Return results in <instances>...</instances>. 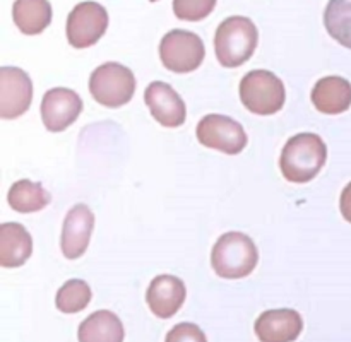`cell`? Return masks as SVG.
Instances as JSON below:
<instances>
[{
    "mask_svg": "<svg viewBox=\"0 0 351 342\" xmlns=\"http://www.w3.org/2000/svg\"><path fill=\"white\" fill-rule=\"evenodd\" d=\"M89 301H91V287L81 279L67 280L58 289L55 298V304L62 313H79L88 306Z\"/></svg>",
    "mask_w": 351,
    "mask_h": 342,
    "instance_id": "44dd1931",
    "label": "cell"
},
{
    "mask_svg": "<svg viewBox=\"0 0 351 342\" xmlns=\"http://www.w3.org/2000/svg\"><path fill=\"white\" fill-rule=\"evenodd\" d=\"M328 159V147L317 133H297L283 147L280 168L291 183H307L314 180Z\"/></svg>",
    "mask_w": 351,
    "mask_h": 342,
    "instance_id": "6da1fadb",
    "label": "cell"
},
{
    "mask_svg": "<svg viewBox=\"0 0 351 342\" xmlns=\"http://www.w3.org/2000/svg\"><path fill=\"white\" fill-rule=\"evenodd\" d=\"M254 330L261 342H293L304 330V320L297 310L290 308L267 310L257 318Z\"/></svg>",
    "mask_w": 351,
    "mask_h": 342,
    "instance_id": "4fadbf2b",
    "label": "cell"
},
{
    "mask_svg": "<svg viewBox=\"0 0 351 342\" xmlns=\"http://www.w3.org/2000/svg\"><path fill=\"white\" fill-rule=\"evenodd\" d=\"M195 133L202 146L230 154V156L242 153L249 142L247 132L237 120L225 115H216V113L206 115L197 123Z\"/></svg>",
    "mask_w": 351,
    "mask_h": 342,
    "instance_id": "ba28073f",
    "label": "cell"
},
{
    "mask_svg": "<svg viewBox=\"0 0 351 342\" xmlns=\"http://www.w3.org/2000/svg\"><path fill=\"white\" fill-rule=\"evenodd\" d=\"M93 228H95V214L86 204H75L67 212L62 228L60 246L69 260H75L84 255L91 239Z\"/></svg>",
    "mask_w": 351,
    "mask_h": 342,
    "instance_id": "7c38bea8",
    "label": "cell"
},
{
    "mask_svg": "<svg viewBox=\"0 0 351 342\" xmlns=\"http://www.w3.org/2000/svg\"><path fill=\"white\" fill-rule=\"evenodd\" d=\"M108 27V12L98 2H81L71 10L67 17L69 43L74 48H89L99 41V38L106 33Z\"/></svg>",
    "mask_w": 351,
    "mask_h": 342,
    "instance_id": "52a82bcc",
    "label": "cell"
},
{
    "mask_svg": "<svg viewBox=\"0 0 351 342\" xmlns=\"http://www.w3.org/2000/svg\"><path fill=\"white\" fill-rule=\"evenodd\" d=\"M33 252V239L19 222H3L0 226V265L5 269L21 267Z\"/></svg>",
    "mask_w": 351,
    "mask_h": 342,
    "instance_id": "2e32d148",
    "label": "cell"
},
{
    "mask_svg": "<svg viewBox=\"0 0 351 342\" xmlns=\"http://www.w3.org/2000/svg\"><path fill=\"white\" fill-rule=\"evenodd\" d=\"M218 0H173V12L180 21L197 23L215 10Z\"/></svg>",
    "mask_w": 351,
    "mask_h": 342,
    "instance_id": "7402d4cb",
    "label": "cell"
},
{
    "mask_svg": "<svg viewBox=\"0 0 351 342\" xmlns=\"http://www.w3.org/2000/svg\"><path fill=\"white\" fill-rule=\"evenodd\" d=\"M187 289L184 280L170 274H161L151 280L146 293L147 306L158 318H171L184 304Z\"/></svg>",
    "mask_w": 351,
    "mask_h": 342,
    "instance_id": "5bb4252c",
    "label": "cell"
},
{
    "mask_svg": "<svg viewBox=\"0 0 351 342\" xmlns=\"http://www.w3.org/2000/svg\"><path fill=\"white\" fill-rule=\"evenodd\" d=\"M77 337L79 342H123L125 330L115 313L99 310L79 325Z\"/></svg>",
    "mask_w": 351,
    "mask_h": 342,
    "instance_id": "e0dca14e",
    "label": "cell"
},
{
    "mask_svg": "<svg viewBox=\"0 0 351 342\" xmlns=\"http://www.w3.org/2000/svg\"><path fill=\"white\" fill-rule=\"evenodd\" d=\"M259 262V252L252 238L240 231L219 236L211 252V265L223 279H242L252 274Z\"/></svg>",
    "mask_w": 351,
    "mask_h": 342,
    "instance_id": "3957f363",
    "label": "cell"
},
{
    "mask_svg": "<svg viewBox=\"0 0 351 342\" xmlns=\"http://www.w3.org/2000/svg\"><path fill=\"white\" fill-rule=\"evenodd\" d=\"M165 342H208V339L199 325L178 324L168 332Z\"/></svg>",
    "mask_w": 351,
    "mask_h": 342,
    "instance_id": "603a6c76",
    "label": "cell"
},
{
    "mask_svg": "<svg viewBox=\"0 0 351 342\" xmlns=\"http://www.w3.org/2000/svg\"><path fill=\"white\" fill-rule=\"evenodd\" d=\"M324 26L331 38L351 50V0H329L324 10Z\"/></svg>",
    "mask_w": 351,
    "mask_h": 342,
    "instance_id": "ffe728a7",
    "label": "cell"
},
{
    "mask_svg": "<svg viewBox=\"0 0 351 342\" xmlns=\"http://www.w3.org/2000/svg\"><path fill=\"white\" fill-rule=\"evenodd\" d=\"M151 2H158V0H151Z\"/></svg>",
    "mask_w": 351,
    "mask_h": 342,
    "instance_id": "d4e9b609",
    "label": "cell"
},
{
    "mask_svg": "<svg viewBox=\"0 0 351 342\" xmlns=\"http://www.w3.org/2000/svg\"><path fill=\"white\" fill-rule=\"evenodd\" d=\"M33 101V82L19 67L0 68V116L3 120L19 118Z\"/></svg>",
    "mask_w": 351,
    "mask_h": 342,
    "instance_id": "9c48e42d",
    "label": "cell"
},
{
    "mask_svg": "<svg viewBox=\"0 0 351 342\" xmlns=\"http://www.w3.org/2000/svg\"><path fill=\"white\" fill-rule=\"evenodd\" d=\"M259 43L257 26L243 16L226 17L215 34L216 57L223 67H240L256 51Z\"/></svg>",
    "mask_w": 351,
    "mask_h": 342,
    "instance_id": "7a4b0ae2",
    "label": "cell"
},
{
    "mask_svg": "<svg viewBox=\"0 0 351 342\" xmlns=\"http://www.w3.org/2000/svg\"><path fill=\"white\" fill-rule=\"evenodd\" d=\"M41 120L50 132H62L79 118L82 99L72 89L53 88L45 92L41 99Z\"/></svg>",
    "mask_w": 351,
    "mask_h": 342,
    "instance_id": "30bf717a",
    "label": "cell"
},
{
    "mask_svg": "<svg viewBox=\"0 0 351 342\" xmlns=\"http://www.w3.org/2000/svg\"><path fill=\"white\" fill-rule=\"evenodd\" d=\"M240 99L254 115L267 116L280 111L287 101L285 84L269 70H250L240 81Z\"/></svg>",
    "mask_w": 351,
    "mask_h": 342,
    "instance_id": "277c9868",
    "label": "cell"
},
{
    "mask_svg": "<svg viewBox=\"0 0 351 342\" xmlns=\"http://www.w3.org/2000/svg\"><path fill=\"white\" fill-rule=\"evenodd\" d=\"M144 101L158 123L168 129L184 125L187 108L184 99L170 84L161 81L151 82L144 92Z\"/></svg>",
    "mask_w": 351,
    "mask_h": 342,
    "instance_id": "8fae6325",
    "label": "cell"
},
{
    "mask_svg": "<svg viewBox=\"0 0 351 342\" xmlns=\"http://www.w3.org/2000/svg\"><path fill=\"white\" fill-rule=\"evenodd\" d=\"M9 205L16 212L27 214V212H38L50 204L51 197L41 183H34L29 180H19L10 187L7 194Z\"/></svg>",
    "mask_w": 351,
    "mask_h": 342,
    "instance_id": "d6986e66",
    "label": "cell"
},
{
    "mask_svg": "<svg viewBox=\"0 0 351 342\" xmlns=\"http://www.w3.org/2000/svg\"><path fill=\"white\" fill-rule=\"evenodd\" d=\"M14 24L27 36L40 34L50 26L51 5L48 0H16L12 7Z\"/></svg>",
    "mask_w": 351,
    "mask_h": 342,
    "instance_id": "ac0fdd59",
    "label": "cell"
},
{
    "mask_svg": "<svg viewBox=\"0 0 351 342\" xmlns=\"http://www.w3.org/2000/svg\"><path fill=\"white\" fill-rule=\"evenodd\" d=\"M312 103L324 115H339L351 106V84L345 77L329 75L317 81L312 89Z\"/></svg>",
    "mask_w": 351,
    "mask_h": 342,
    "instance_id": "9a60e30c",
    "label": "cell"
},
{
    "mask_svg": "<svg viewBox=\"0 0 351 342\" xmlns=\"http://www.w3.org/2000/svg\"><path fill=\"white\" fill-rule=\"evenodd\" d=\"M206 48L201 38L185 29H171L160 43V58L168 70L189 74L201 67Z\"/></svg>",
    "mask_w": 351,
    "mask_h": 342,
    "instance_id": "8992f818",
    "label": "cell"
},
{
    "mask_svg": "<svg viewBox=\"0 0 351 342\" xmlns=\"http://www.w3.org/2000/svg\"><path fill=\"white\" fill-rule=\"evenodd\" d=\"M89 92L99 105L120 108L132 99L136 92V77L125 65L106 62L93 70L89 77Z\"/></svg>",
    "mask_w": 351,
    "mask_h": 342,
    "instance_id": "5b68a950",
    "label": "cell"
},
{
    "mask_svg": "<svg viewBox=\"0 0 351 342\" xmlns=\"http://www.w3.org/2000/svg\"><path fill=\"white\" fill-rule=\"evenodd\" d=\"M339 209H341L343 218L351 224V181L343 190L341 198H339Z\"/></svg>",
    "mask_w": 351,
    "mask_h": 342,
    "instance_id": "cb8c5ba5",
    "label": "cell"
}]
</instances>
